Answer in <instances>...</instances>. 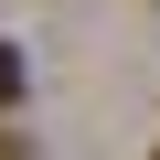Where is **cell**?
I'll return each instance as SVG.
<instances>
[{
  "mask_svg": "<svg viewBox=\"0 0 160 160\" xmlns=\"http://www.w3.org/2000/svg\"><path fill=\"white\" fill-rule=\"evenodd\" d=\"M0 160H32V149H22V139H0Z\"/></svg>",
  "mask_w": 160,
  "mask_h": 160,
  "instance_id": "obj_2",
  "label": "cell"
},
{
  "mask_svg": "<svg viewBox=\"0 0 160 160\" xmlns=\"http://www.w3.org/2000/svg\"><path fill=\"white\" fill-rule=\"evenodd\" d=\"M22 86H32V64H22V43H0V107H22Z\"/></svg>",
  "mask_w": 160,
  "mask_h": 160,
  "instance_id": "obj_1",
  "label": "cell"
}]
</instances>
